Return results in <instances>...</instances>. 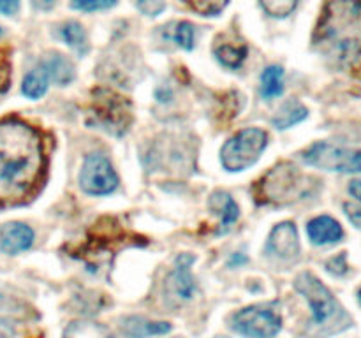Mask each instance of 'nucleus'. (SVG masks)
Returning <instances> with one entry per match:
<instances>
[{"mask_svg": "<svg viewBox=\"0 0 361 338\" xmlns=\"http://www.w3.org/2000/svg\"><path fill=\"white\" fill-rule=\"evenodd\" d=\"M34 231L21 222H11L0 229V246L7 254H18L30 249Z\"/></svg>", "mask_w": 361, "mask_h": 338, "instance_id": "f8f14e48", "label": "nucleus"}, {"mask_svg": "<svg viewBox=\"0 0 361 338\" xmlns=\"http://www.w3.org/2000/svg\"><path fill=\"white\" fill-rule=\"evenodd\" d=\"M284 92V70L279 65H270L261 74V95L268 101L279 97Z\"/></svg>", "mask_w": 361, "mask_h": 338, "instance_id": "6ab92c4d", "label": "nucleus"}, {"mask_svg": "<svg viewBox=\"0 0 361 338\" xmlns=\"http://www.w3.org/2000/svg\"><path fill=\"white\" fill-rule=\"evenodd\" d=\"M215 338H228V337H215Z\"/></svg>", "mask_w": 361, "mask_h": 338, "instance_id": "f704fd0d", "label": "nucleus"}, {"mask_svg": "<svg viewBox=\"0 0 361 338\" xmlns=\"http://www.w3.org/2000/svg\"><path fill=\"white\" fill-rule=\"evenodd\" d=\"M41 67L46 70V74H48V80H53V83L60 84V87H63V84L71 83V81L74 80L73 63H71L66 56L59 55V53L49 55L48 58L41 63Z\"/></svg>", "mask_w": 361, "mask_h": 338, "instance_id": "2eb2a0df", "label": "nucleus"}, {"mask_svg": "<svg viewBox=\"0 0 361 338\" xmlns=\"http://www.w3.org/2000/svg\"><path fill=\"white\" fill-rule=\"evenodd\" d=\"M305 180L300 175L298 168L293 164H282L271 168L257 185V197H263L264 203L286 204L300 199L305 194Z\"/></svg>", "mask_w": 361, "mask_h": 338, "instance_id": "39448f33", "label": "nucleus"}, {"mask_svg": "<svg viewBox=\"0 0 361 338\" xmlns=\"http://www.w3.org/2000/svg\"><path fill=\"white\" fill-rule=\"evenodd\" d=\"M20 7V0H0V13L14 14Z\"/></svg>", "mask_w": 361, "mask_h": 338, "instance_id": "7c9ffc66", "label": "nucleus"}, {"mask_svg": "<svg viewBox=\"0 0 361 338\" xmlns=\"http://www.w3.org/2000/svg\"><path fill=\"white\" fill-rule=\"evenodd\" d=\"M349 192H351V196L356 197V199L361 203V178L353 180V182L349 183Z\"/></svg>", "mask_w": 361, "mask_h": 338, "instance_id": "2f4dec72", "label": "nucleus"}, {"mask_svg": "<svg viewBox=\"0 0 361 338\" xmlns=\"http://www.w3.org/2000/svg\"><path fill=\"white\" fill-rule=\"evenodd\" d=\"M309 111H307L305 106L300 104L298 101H288L281 109L277 111V115L271 118V123H274L277 129H289V127L296 125L302 120L307 118Z\"/></svg>", "mask_w": 361, "mask_h": 338, "instance_id": "f3484780", "label": "nucleus"}, {"mask_svg": "<svg viewBox=\"0 0 361 338\" xmlns=\"http://www.w3.org/2000/svg\"><path fill=\"white\" fill-rule=\"evenodd\" d=\"M208 206H210V210L214 211L215 215L221 217V229H219V232L228 231V229L235 224L236 218H238L240 215L238 206H236V203L233 201V197L229 196V194L221 192V190L212 194L210 201H208Z\"/></svg>", "mask_w": 361, "mask_h": 338, "instance_id": "4468645a", "label": "nucleus"}, {"mask_svg": "<svg viewBox=\"0 0 361 338\" xmlns=\"http://www.w3.org/2000/svg\"><path fill=\"white\" fill-rule=\"evenodd\" d=\"M268 144V136L261 129H243L222 146V165L228 171H243L256 164Z\"/></svg>", "mask_w": 361, "mask_h": 338, "instance_id": "423d86ee", "label": "nucleus"}, {"mask_svg": "<svg viewBox=\"0 0 361 338\" xmlns=\"http://www.w3.org/2000/svg\"><path fill=\"white\" fill-rule=\"evenodd\" d=\"M80 185L90 196H106L118 187V176L104 155L90 154L81 168Z\"/></svg>", "mask_w": 361, "mask_h": 338, "instance_id": "1a4fd4ad", "label": "nucleus"}, {"mask_svg": "<svg viewBox=\"0 0 361 338\" xmlns=\"http://www.w3.org/2000/svg\"><path fill=\"white\" fill-rule=\"evenodd\" d=\"M344 210H345V215L349 217V220L353 222V225H356V227L361 229V208L356 206V204L345 203Z\"/></svg>", "mask_w": 361, "mask_h": 338, "instance_id": "c756f323", "label": "nucleus"}, {"mask_svg": "<svg viewBox=\"0 0 361 338\" xmlns=\"http://www.w3.org/2000/svg\"><path fill=\"white\" fill-rule=\"evenodd\" d=\"M44 168L39 134L21 120L0 122V203H20Z\"/></svg>", "mask_w": 361, "mask_h": 338, "instance_id": "f257e3e1", "label": "nucleus"}, {"mask_svg": "<svg viewBox=\"0 0 361 338\" xmlns=\"http://www.w3.org/2000/svg\"><path fill=\"white\" fill-rule=\"evenodd\" d=\"M326 270L330 271L331 275H344L345 271H348V263H345L344 254L334 257V259L326 264Z\"/></svg>", "mask_w": 361, "mask_h": 338, "instance_id": "c85d7f7f", "label": "nucleus"}, {"mask_svg": "<svg viewBox=\"0 0 361 338\" xmlns=\"http://www.w3.org/2000/svg\"><path fill=\"white\" fill-rule=\"evenodd\" d=\"M164 0H137V9L147 16H157L164 11Z\"/></svg>", "mask_w": 361, "mask_h": 338, "instance_id": "cd10ccee", "label": "nucleus"}, {"mask_svg": "<svg viewBox=\"0 0 361 338\" xmlns=\"http://www.w3.org/2000/svg\"><path fill=\"white\" fill-rule=\"evenodd\" d=\"M183 2L189 4L196 13L203 16H217L228 6L229 0H183Z\"/></svg>", "mask_w": 361, "mask_h": 338, "instance_id": "5701e85b", "label": "nucleus"}, {"mask_svg": "<svg viewBox=\"0 0 361 338\" xmlns=\"http://www.w3.org/2000/svg\"><path fill=\"white\" fill-rule=\"evenodd\" d=\"M309 165L338 173H361V150L337 146L330 143H316L303 154Z\"/></svg>", "mask_w": 361, "mask_h": 338, "instance_id": "6e6552de", "label": "nucleus"}, {"mask_svg": "<svg viewBox=\"0 0 361 338\" xmlns=\"http://www.w3.org/2000/svg\"><path fill=\"white\" fill-rule=\"evenodd\" d=\"M63 338H115L104 326L95 323H73L63 333Z\"/></svg>", "mask_w": 361, "mask_h": 338, "instance_id": "412c9836", "label": "nucleus"}, {"mask_svg": "<svg viewBox=\"0 0 361 338\" xmlns=\"http://www.w3.org/2000/svg\"><path fill=\"white\" fill-rule=\"evenodd\" d=\"M314 44L341 65H355L361 58V0H328Z\"/></svg>", "mask_w": 361, "mask_h": 338, "instance_id": "f03ea898", "label": "nucleus"}, {"mask_svg": "<svg viewBox=\"0 0 361 338\" xmlns=\"http://www.w3.org/2000/svg\"><path fill=\"white\" fill-rule=\"evenodd\" d=\"M215 56L219 58V62L224 63L226 67H231L236 69L243 63L247 56V46L245 44H236L235 41H224L217 42L215 44Z\"/></svg>", "mask_w": 361, "mask_h": 338, "instance_id": "a211bd4d", "label": "nucleus"}, {"mask_svg": "<svg viewBox=\"0 0 361 338\" xmlns=\"http://www.w3.org/2000/svg\"><path fill=\"white\" fill-rule=\"evenodd\" d=\"M123 330L130 338H147L154 337V334H166L171 331V324L169 323H150L141 317H129L126 319Z\"/></svg>", "mask_w": 361, "mask_h": 338, "instance_id": "dca6fc26", "label": "nucleus"}, {"mask_svg": "<svg viewBox=\"0 0 361 338\" xmlns=\"http://www.w3.org/2000/svg\"><path fill=\"white\" fill-rule=\"evenodd\" d=\"M358 299H360V303H361V289H360V292H358Z\"/></svg>", "mask_w": 361, "mask_h": 338, "instance_id": "72a5a7b5", "label": "nucleus"}, {"mask_svg": "<svg viewBox=\"0 0 361 338\" xmlns=\"http://www.w3.org/2000/svg\"><path fill=\"white\" fill-rule=\"evenodd\" d=\"M268 252L282 257V259H291L300 252L298 232L293 222H282L277 227H274L270 238H268Z\"/></svg>", "mask_w": 361, "mask_h": 338, "instance_id": "9b49d317", "label": "nucleus"}, {"mask_svg": "<svg viewBox=\"0 0 361 338\" xmlns=\"http://www.w3.org/2000/svg\"><path fill=\"white\" fill-rule=\"evenodd\" d=\"M48 74L42 69L41 65L37 69L30 70V73L25 76L23 84H21V90L27 95L28 99H39L46 94L48 90Z\"/></svg>", "mask_w": 361, "mask_h": 338, "instance_id": "aec40b11", "label": "nucleus"}, {"mask_svg": "<svg viewBox=\"0 0 361 338\" xmlns=\"http://www.w3.org/2000/svg\"><path fill=\"white\" fill-rule=\"evenodd\" d=\"M175 41L183 49H192L194 48V27L189 21H182L176 25L175 28Z\"/></svg>", "mask_w": 361, "mask_h": 338, "instance_id": "393cba45", "label": "nucleus"}, {"mask_svg": "<svg viewBox=\"0 0 361 338\" xmlns=\"http://www.w3.org/2000/svg\"><path fill=\"white\" fill-rule=\"evenodd\" d=\"M307 232H309V238L314 245H328V243H337L341 242L344 231H342V225L338 224L335 218L326 217H316L309 222L307 225Z\"/></svg>", "mask_w": 361, "mask_h": 338, "instance_id": "ddd939ff", "label": "nucleus"}, {"mask_svg": "<svg viewBox=\"0 0 361 338\" xmlns=\"http://www.w3.org/2000/svg\"><path fill=\"white\" fill-rule=\"evenodd\" d=\"M194 257L190 254H180L175 261V268L168 277V291L178 301H189L196 294V280L190 273Z\"/></svg>", "mask_w": 361, "mask_h": 338, "instance_id": "9d476101", "label": "nucleus"}, {"mask_svg": "<svg viewBox=\"0 0 361 338\" xmlns=\"http://www.w3.org/2000/svg\"><path fill=\"white\" fill-rule=\"evenodd\" d=\"M60 34H62L63 41L71 48L76 49V51H85L87 49V34H85L83 27L80 23H76V21H69V23L63 25Z\"/></svg>", "mask_w": 361, "mask_h": 338, "instance_id": "4be33fe9", "label": "nucleus"}, {"mask_svg": "<svg viewBox=\"0 0 361 338\" xmlns=\"http://www.w3.org/2000/svg\"><path fill=\"white\" fill-rule=\"evenodd\" d=\"M90 116L94 118L95 125L115 136L126 134L133 123L130 102L123 95L104 87L92 90Z\"/></svg>", "mask_w": 361, "mask_h": 338, "instance_id": "20e7f679", "label": "nucleus"}, {"mask_svg": "<svg viewBox=\"0 0 361 338\" xmlns=\"http://www.w3.org/2000/svg\"><path fill=\"white\" fill-rule=\"evenodd\" d=\"M295 289L309 301L316 326L330 327V333H337L351 326V317L344 312V306L316 275L310 271L300 273L295 280Z\"/></svg>", "mask_w": 361, "mask_h": 338, "instance_id": "7ed1b4c3", "label": "nucleus"}, {"mask_svg": "<svg viewBox=\"0 0 361 338\" xmlns=\"http://www.w3.org/2000/svg\"><path fill=\"white\" fill-rule=\"evenodd\" d=\"M11 83V62L6 49L0 48V95L6 94Z\"/></svg>", "mask_w": 361, "mask_h": 338, "instance_id": "bb28decb", "label": "nucleus"}, {"mask_svg": "<svg viewBox=\"0 0 361 338\" xmlns=\"http://www.w3.org/2000/svg\"><path fill=\"white\" fill-rule=\"evenodd\" d=\"M32 2H34V6L37 7V9L42 11H48L55 6V0H32Z\"/></svg>", "mask_w": 361, "mask_h": 338, "instance_id": "473e14b6", "label": "nucleus"}, {"mask_svg": "<svg viewBox=\"0 0 361 338\" xmlns=\"http://www.w3.org/2000/svg\"><path fill=\"white\" fill-rule=\"evenodd\" d=\"M264 11L275 18H284L295 11L298 0H261Z\"/></svg>", "mask_w": 361, "mask_h": 338, "instance_id": "b1692460", "label": "nucleus"}, {"mask_svg": "<svg viewBox=\"0 0 361 338\" xmlns=\"http://www.w3.org/2000/svg\"><path fill=\"white\" fill-rule=\"evenodd\" d=\"M116 4V0H73L71 6L78 11H101L109 9Z\"/></svg>", "mask_w": 361, "mask_h": 338, "instance_id": "a878e982", "label": "nucleus"}, {"mask_svg": "<svg viewBox=\"0 0 361 338\" xmlns=\"http://www.w3.org/2000/svg\"><path fill=\"white\" fill-rule=\"evenodd\" d=\"M231 330L245 338H275L282 330V317L268 305H252L231 317Z\"/></svg>", "mask_w": 361, "mask_h": 338, "instance_id": "0eeeda50", "label": "nucleus"}]
</instances>
